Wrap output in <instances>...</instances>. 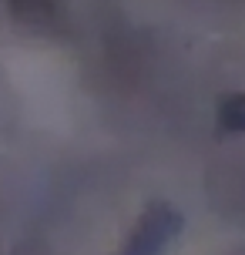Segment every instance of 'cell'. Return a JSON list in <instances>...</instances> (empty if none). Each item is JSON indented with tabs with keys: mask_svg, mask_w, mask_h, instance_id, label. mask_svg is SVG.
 Returning a JSON list of instances; mask_svg holds the SVG:
<instances>
[{
	"mask_svg": "<svg viewBox=\"0 0 245 255\" xmlns=\"http://www.w3.org/2000/svg\"><path fill=\"white\" fill-rule=\"evenodd\" d=\"M178 229H181V218L175 208L151 205L141 215V222L134 225V232L128 235V242H124V249L118 255H161V249L175 239Z\"/></svg>",
	"mask_w": 245,
	"mask_h": 255,
	"instance_id": "1",
	"label": "cell"
},
{
	"mask_svg": "<svg viewBox=\"0 0 245 255\" xmlns=\"http://www.w3.org/2000/svg\"><path fill=\"white\" fill-rule=\"evenodd\" d=\"M3 7L20 27L57 30L64 20V0H3Z\"/></svg>",
	"mask_w": 245,
	"mask_h": 255,
	"instance_id": "2",
	"label": "cell"
},
{
	"mask_svg": "<svg viewBox=\"0 0 245 255\" xmlns=\"http://www.w3.org/2000/svg\"><path fill=\"white\" fill-rule=\"evenodd\" d=\"M219 125L225 131H245V94H229L219 104Z\"/></svg>",
	"mask_w": 245,
	"mask_h": 255,
	"instance_id": "3",
	"label": "cell"
}]
</instances>
